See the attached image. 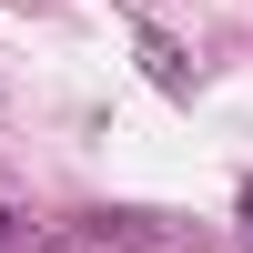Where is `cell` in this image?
I'll list each match as a JSON object with an SVG mask.
<instances>
[{"label":"cell","mask_w":253,"mask_h":253,"mask_svg":"<svg viewBox=\"0 0 253 253\" xmlns=\"http://www.w3.org/2000/svg\"><path fill=\"white\" fill-rule=\"evenodd\" d=\"M142 71H152L172 101H193V61H182V41H172V31H142Z\"/></svg>","instance_id":"cell-1"},{"label":"cell","mask_w":253,"mask_h":253,"mask_svg":"<svg viewBox=\"0 0 253 253\" xmlns=\"http://www.w3.org/2000/svg\"><path fill=\"white\" fill-rule=\"evenodd\" d=\"M20 243H31V223H20V213H0V253H20Z\"/></svg>","instance_id":"cell-2"},{"label":"cell","mask_w":253,"mask_h":253,"mask_svg":"<svg viewBox=\"0 0 253 253\" xmlns=\"http://www.w3.org/2000/svg\"><path fill=\"white\" fill-rule=\"evenodd\" d=\"M233 223H243V243H253V182H243V203H233Z\"/></svg>","instance_id":"cell-3"}]
</instances>
